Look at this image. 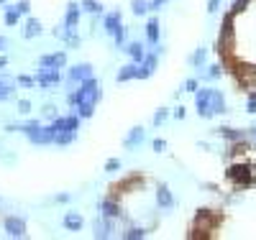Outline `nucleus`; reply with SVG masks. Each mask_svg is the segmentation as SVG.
<instances>
[{"instance_id":"18","label":"nucleus","mask_w":256,"mask_h":240,"mask_svg":"<svg viewBox=\"0 0 256 240\" xmlns=\"http://www.w3.org/2000/svg\"><path fill=\"white\" fill-rule=\"evenodd\" d=\"M123 51L131 56V62H136V64H141L144 59H146V46H144L141 41H131V43H126Z\"/></svg>"},{"instance_id":"36","label":"nucleus","mask_w":256,"mask_h":240,"mask_svg":"<svg viewBox=\"0 0 256 240\" xmlns=\"http://www.w3.org/2000/svg\"><path fill=\"white\" fill-rule=\"evenodd\" d=\"M249 3H251V0H233V8H231V13H233V16H238L241 10H246V8H249Z\"/></svg>"},{"instance_id":"34","label":"nucleus","mask_w":256,"mask_h":240,"mask_svg":"<svg viewBox=\"0 0 256 240\" xmlns=\"http://www.w3.org/2000/svg\"><path fill=\"white\" fill-rule=\"evenodd\" d=\"M80 41H82V39L77 36V31H69V34L64 36V43H67L69 49H77V46H80Z\"/></svg>"},{"instance_id":"26","label":"nucleus","mask_w":256,"mask_h":240,"mask_svg":"<svg viewBox=\"0 0 256 240\" xmlns=\"http://www.w3.org/2000/svg\"><path fill=\"white\" fill-rule=\"evenodd\" d=\"M131 10L133 16H146V13H152V5H149V0H131Z\"/></svg>"},{"instance_id":"2","label":"nucleus","mask_w":256,"mask_h":240,"mask_svg":"<svg viewBox=\"0 0 256 240\" xmlns=\"http://www.w3.org/2000/svg\"><path fill=\"white\" fill-rule=\"evenodd\" d=\"M195 110H198L200 118L210 120L215 115H223L225 110V97L220 89H213V87H200L198 92H195Z\"/></svg>"},{"instance_id":"8","label":"nucleus","mask_w":256,"mask_h":240,"mask_svg":"<svg viewBox=\"0 0 256 240\" xmlns=\"http://www.w3.org/2000/svg\"><path fill=\"white\" fill-rule=\"evenodd\" d=\"M3 228H5V235H8V238H26V220H23V217H16V215L5 217Z\"/></svg>"},{"instance_id":"16","label":"nucleus","mask_w":256,"mask_h":240,"mask_svg":"<svg viewBox=\"0 0 256 240\" xmlns=\"http://www.w3.org/2000/svg\"><path fill=\"white\" fill-rule=\"evenodd\" d=\"M120 26H123V16H120V10H113V13H108V16L102 18V28H105V34H108V36H115Z\"/></svg>"},{"instance_id":"20","label":"nucleus","mask_w":256,"mask_h":240,"mask_svg":"<svg viewBox=\"0 0 256 240\" xmlns=\"http://www.w3.org/2000/svg\"><path fill=\"white\" fill-rule=\"evenodd\" d=\"M159 36H161L159 18H149V23H146V43H152V46H159Z\"/></svg>"},{"instance_id":"21","label":"nucleus","mask_w":256,"mask_h":240,"mask_svg":"<svg viewBox=\"0 0 256 240\" xmlns=\"http://www.w3.org/2000/svg\"><path fill=\"white\" fill-rule=\"evenodd\" d=\"M62 225L69 230V233H80L82 228H85V220H82V215L80 212H67L64 215V220H62Z\"/></svg>"},{"instance_id":"24","label":"nucleus","mask_w":256,"mask_h":240,"mask_svg":"<svg viewBox=\"0 0 256 240\" xmlns=\"http://www.w3.org/2000/svg\"><path fill=\"white\" fill-rule=\"evenodd\" d=\"M205 62H207V49H195V54L190 56V64L195 67V69H203L205 67Z\"/></svg>"},{"instance_id":"11","label":"nucleus","mask_w":256,"mask_h":240,"mask_svg":"<svg viewBox=\"0 0 256 240\" xmlns=\"http://www.w3.org/2000/svg\"><path fill=\"white\" fill-rule=\"evenodd\" d=\"M28 141L36 143V146H47V143H54V128L51 125H39L36 130L28 133Z\"/></svg>"},{"instance_id":"30","label":"nucleus","mask_w":256,"mask_h":240,"mask_svg":"<svg viewBox=\"0 0 256 240\" xmlns=\"http://www.w3.org/2000/svg\"><path fill=\"white\" fill-rule=\"evenodd\" d=\"M207 72H203L200 74V80H218L220 74H223V69H220V64H210V67H205Z\"/></svg>"},{"instance_id":"41","label":"nucleus","mask_w":256,"mask_h":240,"mask_svg":"<svg viewBox=\"0 0 256 240\" xmlns=\"http://www.w3.org/2000/svg\"><path fill=\"white\" fill-rule=\"evenodd\" d=\"M220 3H223V0H207V13H210V16L220 10Z\"/></svg>"},{"instance_id":"39","label":"nucleus","mask_w":256,"mask_h":240,"mask_svg":"<svg viewBox=\"0 0 256 240\" xmlns=\"http://www.w3.org/2000/svg\"><path fill=\"white\" fill-rule=\"evenodd\" d=\"M16 10L21 13V16H28V13H31V3H28V0H18V3H16Z\"/></svg>"},{"instance_id":"19","label":"nucleus","mask_w":256,"mask_h":240,"mask_svg":"<svg viewBox=\"0 0 256 240\" xmlns=\"http://www.w3.org/2000/svg\"><path fill=\"white\" fill-rule=\"evenodd\" d=\"M144 138H146V130H144L141 125H136V128L128 130V136H126L123 146H126V148H139V146L144 143Z\"/></svg>"},{"instance_id":"25","label":"nucleus","mask_w":256,"mask_h":240,"mask_svg":"<svg viewBox=\"0 0 256 240\" xmlns=\"http://www.w3.org/2000/svg\"><path fill=\"white\" fill-rule=\"evenodd\" d=\"M82 10L90 13V16H102V3L100 0H82Z\"/></svg>"},{"instance_id":"9","label":"nucleus","mask_w":256,"mask_h":240,"mask_svg":"<svg viewBox=\"0 0 256 240\" xmlns=\"http://www.w3.org/2000/svg\"><path fill=\"white\" fill-rule=\"evenodd\" d=\"M113 233H115V225H113V220L110 217H95V222H93V235L95 238H100V240H105V238H113Z\"/></svg>"},{"instance_id":"4","label":"nucleus","mask_w":256,"mask_h":240,"mask_svg":"<svg viewBox=\"0 0 256 240\" xmlns=\"http://www.w3.org/2000/svg\"><path fill=\"white\" fill-rule=\"evenodd\" d=\"M215 222H218V215L215 212H210V209H198V215H195V230L190 233V238H198L200 233H210L215 228Z\"/></svg>"},{"instance_id":"45","label":"nucleus","mask_w":256,"mask_h":240,"mask_svg":"<svg viewBox=\"0 0 256 240\" xmlns=\"http://www.w3.org/2000/svg\"><path fill=\"white\" fill-rule=\"evenodd\" d=\"M164 3H169V0H149V5H152V10H159Z\"/></svg>"},{"instance_id":"46","label":"nucleus","mask_w":256,"mask_h":240,"mask_svg":"<svg viewBox=\"0 0 256 240\" xmlns=\"http://www.w3.org/2000/svg\"><path fill=\"white\" fill-rule=\"evenodd\" d=\"M56 202H69V194H56Z\"/></svg>"},{"instance_id":"35","label":"nucleus","mask_w":256,"mask_h":240,"mask_svg":"<svg viewBox=\"0 0 256 240\" xmlns=\"http://www.w3.org/2000/svg\"><path fill=\"white\" fill-rule=\"evenodd\" d=\"M198 89H200V82L195 80V77H190V80L182 84V92H192V95H195V92H198Z\"/></svg>"},{"instance_id":"6","label":"nucleus","mask_w":256,"mask_h":240,"mask_svg":"<svg viewBox=\"0 0 256 240\" xmlns=\"http://www.w3.org/2000/svg\"><path fill=\"white\" fill-rule=\"evenodd\" d=\"M41 69H64L67 67V54L64 51H54V54H44L39 59Z\"/></svg>"},{"instance_id":"15","label":"nucleus","mask_w":256,"mask_h":240,"mask_svg":"<svg viewBox=\"0 0 256 240\" xmlns=\"http://www.w3.org/2000/svg\"><path fill=\"white\" fill-rule=\"evenodd\" d=\"M156 207L159 209H172L174 207V194L167 184H159L156 187Z\"/></svg>"},{"instance_id":"50","label":"nucleus","mask_w":256,"mask_h":240,"mask_svg":"<svg viewBox=\"0 0 256 240\" xmlns=\"http://www.w3.org/2000/svg\"><path fill=\"white\" fill-rule=\"evenodd\" d=\"M3 3H5V0H0V5H3Z\"/></svg>"},{"instance_id":"23","label":"nucleus","mask_w":256,"mask_h":240,"mask_svg":"<svg viewBox=\"0 0 256 240\" xmlns=\"http://www.w3.org/2000/svg\"><path fill=\"white\" fill-rule=\"evenodd\" d=\"M41 34V21L39 18H28L26 21V28H23V39H34Z\"/></svg>"},{"instance_id":"14","label":"nucleus","mask_w":256,"mask_h":240,"mask_svg":"<svg viewBox=\"0 0 256 240\" xmlns=\"http://www.w3.org/2000/svg\"><path fill=\"white\" fill-rule=\"evenodd\" d=\"M215 133H218L223 141H228V143H238V141H246V138H249L246 130H236V128H231V125H220V128H215Z\"/></svg>"},{"instance_id":"49","label":"nucleus","mask_w":256,"mask_h":240,"mask_svg":"<svg viewBox=\"0 0 256 240\" xmlns=\"http://www.w3.org/2000/svg\"><path fill=\"white\" fill-rule=\"evenodd\" d=\"M5 46H8V41H5V39H3V36H0V51H3V49H5Z\"/></svg>"},{"instance_id":"29","label":"nucleus","mask_w":256,"mask_h":240,"mask_svg":"<svg viewBox=\"0 0 256 240\" xmlns=\"http://www.w3.org/2000/svg\"><path fill=\"white\" fill-rule=\"evenodd\" d=\"M123 238L126 240H141V238H146V228H136V225H131V228L123 233Z\"/></svg>"},{"instance_id":"13","label":"nucleus","mask_w":256,"mask_h":240,"mask_svg":"<svg viewBox=\"0 0 256 240\" xmlns=\"http://www.w3.org/2000/svg\"><path fill=\"white\" fill-rule=\"evenodd\" d=\"M59 82H62L59 69H41L39 67V74H36V84L39 87H51V84H59Z\"/></svg>"},{"instance_id":"44","label":"nucleus","mask_w":256,"mask_h":240,"mask_svg":"<svg viewBox=\"0 0 256 240\" xmlns=\"http://www.w3.org/2000/svg\"><path fill=\"white\" fill-rule=\"evenodd\" d=\"M172 115H174L177 120H185V115H187V110L182 108V105H179V108H174V110H172Z\"/></svg>"},{"instance_id":"10","label":"nucleus","mask_w":256,"mask_h":240,"mask_svg":"<svg viewBox=\"0 0 256 240\" xmlns=\"http://www.w3.org/2000/svg\"><path fill=\"white\" fill-rule=\"evenodd\" d=\"M80 18H82V5L72 0V3L67 5V13H64V26H67V34H69V31H77Z\"/></svg>"},{"instance_id":"5","label":"nucleus","mask_w":256,"mask_h":240,"mask_svg":"<svg viewBox=\"0 0 256 240\" xmlns=\"http://www.w3.org/2000/svg\"><path fill=\"white\" fill-rule=\"evenodd\" d=\"M93 77V64H87V62H82V64H74L69 72H67V80L72 82V84H82L85 80H90Z\"/></svg>"},{"instance_id":"7","label":"nucleus","mask_w":256,"mask_h":240,"mask_svg":"<svg viewBox=\"0 0 256 240\" xmlns=\"http://www.w3.org/2000/svg\"><path fill=\"white\" fill-rule=\"evenodd\" d=\"M236 80L246 92H254L256 89V69L254 67H238L236 69Z\"/></svg>"},{"instance_id":"43","label":"nucleus","mask_w":256,"mask_h":240,"mask_svg":"<svg viewBox=\"0 0 256 240\" xmlns=\"http://www.w3.org/2000/svg\"><path fill=\"white\" fill-rule=\"evenodd\" d=\"M18 113H21V115L31 113V102H28V100H18Z\"/></svg>"},{"instance_id":"28","label":"nucleus","mask_w":256,"mask_h":240,"mask_svg":"<svg viewBox=\"0 0 256 240\" xmlns=\"http://www.w3.org/2000/svg\"><path fill=\"white\" fill-rule=\"evenodd\" d=\"M21 23V13L16 10V5L5 8V26H18Z\"/></svg>"},{"instance_id":"3","label":"nucleus","mask_w":256,"mask_h":240,"mask_svg":"<svg viewBox=\"0 0 256 240\" xmlns=\"http://www.w3.org/2000/svg\"><path fill=\"white\" fill-rule=\"evenodd\" d=\"M225 176H228V182H233L241 189H251L254 187V171H251L249 163H231Z\"/></svg>"},{"instance_id":"42","label":"nucleus","mask_w":256,"mask_h":240,"mask_svg":"<svg viewBox=\"0 0 256 240\" xmlns=\"http://www.w3.org/2000/svg\"><path fill=\"white\" fill-rule=\"evenodd\" d=\"M246 110H249V113H256V89H254V92L249 95V102H246Z\"/></svg>"},{"instance_id":"40","label":"nucleus","mask_w":256,"mask_h":240,"mask_svg":"<svg viewBox=\"0 0 256 240\" xmlns=\"http://www.w3.org/2000/svg\"><path fill=\"white\" fill-rule=\"evenodd\" d=\"M152 148H154L156 154H164V151H167V141H164V138H156V141L152 143Z\"/></svg>"},{"instance_id":"12","label":"nucleus","mask_w":256,"mask_h":240,"mask_svg":"<svg viewBox=\"0 0 256 240\" xmlns=\"http://www.w3.org/2000/svg\"><path fill=\"white\" fill-rule=\"evenodd\" d=\"M98 209L105 215V217H110V220H120L123 217V207H120L113 197H108V200H100V204H98Z\"/></svg>"},{"instance_id":"32","label":"nucleus","mask_w":256,"mask_h":240,"mask_svg":"<svg viewBox=\"0 0 256 240\" xmlns=\"http://www.w3.org/2000/svg\"><path fill=\"white\" fill-rule=\"evenodd\" d=\"M167 118H169V110H167V108H159V110L154 113V118H152V123L159 128V125H164V123H167Z\"/></svg>"},{"instance_id":"47","label":"nucleus","mask_w":256,"mask_h":240,"mask_svg":"<svg viewBox=\"0 0 256 240\" xmlns=\"http://www.w3.org/2000/svg\"><path fill=\"white\" fill-rule=\"evenodd\" d=\"M246 133H249V138H254V141H256V125H251Z\"/></svg>"},{"instance_id":"1","label":"nucleus","mask_w":256,"mask_h":240,"mask_svg":"<svg viewBox=\"0 0 256 240\" xmlns=\"http://www.w3.org/2000/svg\"><path fill=\"white\" fill-rule=\"evenodd\" d=\"M100 97H102V87H100V82H98L95 77H90V80H85L77 89H74V92H69L67 102H69V108L85 120V118H93L95 105L100 102Z\"/></svg>"},{"instance_id":"48","label":"nucleus","mask_w":256,"mask_h":240,"mask_svg":"<svg viewBox=\"0 0 256 240\" xmlns=\"http://www.w3.org/2000/svg\"><path fill=\"white\" fill-rule=\"evenodd\" d=\"M3 67H8V56H0V69Z\"/></svg>"},{"instance_id":"17","label":"nucleus","mask_w":256,"mask_h":240,"mask_svg":"<svg viewBox=\"0 0 256 240\" xmlns=\"http://www.w3.org/2000/svg\"><path fill=\"white\" fill-rule=\"evenodd\" d=\"M156 64H159V56L156 54H146V59L139 64V77L136 80H149L156 72Z\"/></svg>"},{"instance_id":"38","label":"nucleus","mask_w":256,"mask_h":240,"mask_svg":"<svg viewBox=\"0 0 256 240\" xmlns=\"http://www.w3.org/2000/svg\"><path fill=\"white\" fill-rule=\"evenodd\" d=\"M105 171H108V174L120 171V159H108V163H105Z\"/></svg>"},{"instance_id":"33","label":"nucleus","mask_w":256,"mask_h":240,"mask_svg":"<svg viewBox=\"0 0 256 240\" xmlns=\"http://www.w3.org/2000/svg\"><path fill=\"white\" fill-rule=\"evenodd\" d=\"M13 87H16V84H8L5 80H0V102L10 100V95H13Z\"/></svg>"},{"instance_id":"22","label":"nucleus","mask_w":256,"mask_h":240,"mask_svg":"<svg viewBox=\"0 0 256 240\" xmlns=\"http://www.w3.org/2000/svg\"><path fill=\"white\" fill-rule=\"evenodd\" d=\"M139 77V64L136 62H128L126 67H120L118 69V82H131V80H136Z\"/></svg>"},{"instance_id":"31","label":"nucleus","mask_w":256,"mask_h":240,"mask_svg":"<svg viewBox=\"0 0 256 240\" xmlns=\"http://www.w3.org/2000/svg\"><path fill=\"white\" fill-rule=\"evenodd\" d=\"M126 31H128V28H126V26H120V28H118V34L113 36V41H115V49H120V51L126 49Z\"/></svg>"},{"instance_id":"27","label":"nucleus","mask_w":256,"mask_h":240,"mask_svg":"<svg viewBox=\"0 0 256 240\" xmlns=\"http://www.w3.org/2000/svg\"><path fill=\"white\" fill-rule=\"evenodd\" d=\"M74 138H77V130H64V133H56L54 136V143L56 146H69Z\"/></svg>"},{"instance_id":"37","label":"nucleus","mask_w":256,"mask_h":240,"mask_svg":"<svg viewBox=\"0 0 256 240\" xmlns=\"http://www.w3.org/2000/svg\"><path fill=\"white\" fill-rule=\"evenodd\" d=\"M16 82H18L21 87H36V77H26V74H18Z\"/></svg>"}]
</instances>
